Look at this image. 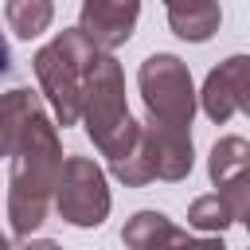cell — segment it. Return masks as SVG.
Listing matches in <instances>:
<instances>
[{
  "label": "cell",
  "mask_w": 250,
  "mask_h": 250,
  "mask_svg": "<svg viewBox=\"0 0 250 250\" xmlns=\"http://www.w3.org/2000/svg\"><path fill=\"white\" fill-rule=\"evenodd\" d=\"M0 74H12V51H8L4 35H0Z\"/></svg>",
  "instance_id": "cell-1"
}]
</instances>
